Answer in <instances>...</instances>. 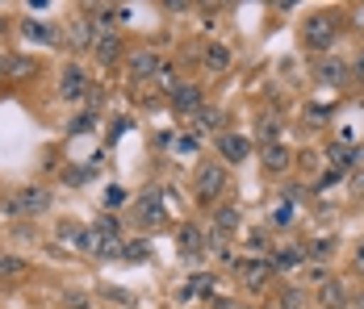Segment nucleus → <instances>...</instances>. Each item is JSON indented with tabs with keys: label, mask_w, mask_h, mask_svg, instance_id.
I'll return each mask as SVG.
<instances>
[{
	"label": "nucleus",
	"mask_w": 364,
	"mask_h": 309,
	"mask_svg": "<svg viewBox=\"0 0 364 309\" xmlns=\"http://www.w3.org/2000/svg\"><path fill=\"white\" fill-rule=\"evenodd\" d=\"M335 34H339L335 13H314V17H306V26H301V42H306L310 50H331V46H335Z\"/></svg>",
	"instance_id": "obj_1"
},
{
	"label": "nucleus",
	"mask_w": 364,
	"mask_h": 309,
	"mask_svg": "<svg viewBox=\"0 0 364 309\" xmlns=\"http://www.w3.org/2000/svg\"><path fill=\"white\" fill-rule=\"evenodd\" d=\"M46 209H50V193L38 188V184L17 188V193L4 201V213H9V217H34V213H46Z\"/></svg>",
	"instance_id": "obj_2"
},
{
	"label": "nucleus",
	"mask_w": 364,
	"mask_h": 309,
	"mask_svg": "<svg viewBox=\"0 0 364 309\" xmlns=\"http://www.w3.org/2000/svg\"><path fill=\"white\" fill-rule=\"evenodd\" d=\"M222 193H226V168L222 163H201L197 168V201H218Z\"/></svg>",
	"instance_id": "obj_3"
},
{
	"label": "nucleus",
	"mask_w": 364,
	"mask_h": 309,
	"mask_svg": "<svg viewBox=\"0 0 364 309\" xmlns=\"http://www.w3.org/2000/svg\"><path fill=\"white\" fill-rule=\"evenodd\" d=\"M134 222H139V226H146V230L164 226V222H168V205H164V193H143V197L134 201Z\"/></svg>",
	"instance_id": "obj_4"
},
{
	"label": "nucleus",
	"mask_w": 364,
	"mask_h": 309,
	"mask_svg": "<svg viewBox=\"0 0 364 309\" xmlns=\"http://www.w3.org/2000/svg\"><path fill=\"white\" fill-rule=\"evenodd\" d=\"M235 276H239L247 288L259 293V288H268V280L277 276V268H272V259H239V264H235Z\"/></svg>",
	"instance_id": "obj_5"
},
{
	"label": "nucleus",
	"mask_w": 364,
	"mask_h": 309,
	"mask_svg": "<svg viewBox=\"0 0 364 309\" xmlns=\"http://www.w3.org/2000/svg\"><path fill=\"white\" fill-rule=\"evenodd\" d=\"M159 71H164V63H159L155 50H134L130 55V84H143V80L159 75Z\"/></svg>",
	"instance_id": "obj_6"
},
{
	"label": "nucleus",
	"mask_w": 364,
	"mask_h": 309,
	"mask_svg": "<svg viewBox=\"0 0 364 309\" xmlns=\"http://www.w3.org/2000/svg\"><path fill=\"white\" fill-rule=\"evenodd\" d=\"M218 155L226 163H243V159L252 155V142L243 134H218Z\"/></svg>",
	"instance_id": "obj_7"
},
{
	"label": "nucleus",
	"mask_w": 364,
	"mask_h": 309,
	"mask_svg": "<svg viewBox=\"0 0 364 309\" xmlns=\"http://www.w3.org/2000/svg\"><path fill=\"white\" fill-rule=\"evenodd\" d=\"M172 109L176 113H197L201 109V84H172Z\"/></svg>",
	"instance_id": "obj_8"
},
{
	"label": "nucleus",
	"mask_w": 364,
	"mask_h": 309,
	"mask_svg": "<svg viewBox=\"0 0 364 309\" xmlns=\"http://www.w3.org/2000/svg\"><path fill=\"white\" fill-rule=\"evenodd\" d=\"M314 75H318V84H327V88H343V84H348V67H343L335 55L318 59V71H314Z\"/></svg>",
	"instance_id": "obj_9"
},
{
	"label": "nucleus",
	"mask_w": 364,
	"mask_h": 309,
	"mask_svg": "<svg viewBox=\"0 0 364 309\" xmlns=\"http://www.w3.org/2000/svg\"><path fill=\"white\" fill-rule=\"evenodd\" d=\"M92 55H97L105 67H109V63H117V55H122V38L109 34V30H105V34H97V38H92Z\"/></svg>",
	"instance_id": "obj_10"
},
{
	"label": "nucleus",
	"mask_w": 364,
	"mask_h": 309,
	"mask_svg": "<svg viewBox=\"0 0 364 309\" xmlns=\"http://www.w3.org/2000/svg\"><path fill=\"white\" fill-rule=\"evenodd\" d=\"M59 92H63L68 101H80V97L88 92V75H84L80 67H68L63 71V80H59Z\"/></svg>",
	"instance_id": "obj_11"
},
{
	"label": "nucleus",
	"mask_w": 364,
	"mask_h": 309,
	"mask_svg": "<svg viewBox=\"0 0 364 309\" xmlns=\"http://www.w3.org/2000/svg\"><path fill=\"white\" fill-rule=\"evenodd\" d=\"M176 239H181V255H188V259L205 251V234H201V226H193V222L181 226V234H176Z\"/></svg>",
	"instance_id": "obj_12"
},
{
	"label": "nucleus",
	"mask_w": 364,
	"mask_h": 309,
	"mask_svg": "<svg viewBox=\"0 0 364 309\" xmlns=\"http://www.w3.org/2000/svg\"><path fill=\"white\" fill-rule=\"evenodd\" d=\"M289 163H293V155L289 151H285V146H281V142H272V146H264V168H268V172H289Z\"/></svg>",
	"instance_id": "obj_13"
},
{
	"label": "nucleus",
	"mask_w": 364,
	"mask_h": 309,
	"mask_svg": "<svg viewBox=\"0 0 364 309\" xmlns=\"http://www.w3.org/2000/svg\"><path fill=\"white\" fill-rule=\"evenodd\" d=\"M318 297H323V309H339L348 301V288L339 284V280H323V288H318Z\"/></svg>",
	"instance_id": "obj_14"
},
{
	"label": "nucleus",
	"mask_w": 364,
	"mask_h": 309,
	"mask_svg": "<svg viewBox=\"0 0 364 309\" xmlns=\"http://www.w3.org/2000/svg\"><path fill=\"white\" fill-rule=\"evenodd\" d=\"M301 264H306V251H301V246H281V255L272 259L277 272H293V268H301Z\"/></svg>",
	"instance_id": "obj_15"
},
{
	"label": "nucleus",
	"mask_w": 364,
	"mask_h": 309,
	"mask_svg": "<svg viewBox=\"0 0 364 309\" xmlns=\"http://www.w3.org/2000/svg\"><path fill=\"white\" fill-rule=\"evenodd\" d=\"M122 246H126V242L117 239V234H92V255H101V259L122 255Z\"/></svg>",
	"instance_id": "obj_16"
},
{
	"label": "nucleus",
	"mask_w": 364,
	"mask_h": 309,
	"mask_svg": "<svg viewBox=\"0 0 364 309\" xmlns=\"http://www.w3.org/2000/svg\"><path fill=\"white\" fill-rule=\"evenodd\" d=\"M214 230H218V234H235V230H239V209L222 205L218 213H214Z\"/></svg>",
	"instance_id": "obj_17"
},
{
	"label": "nucleus",
	"mask_w": 364,
	"mask_h": 309,
	"mask_svg": "<svg viewBox=\"0 0 364 309\" xmlns=\"http://www.w3.org/2000/svg\"><path fill=\"white\" fill-rule=\"evenodd\" d=\"M210 293H214V276H193V280L181 288L184 301H188V297H210Z\"/></svg>",
	"instance_id": "obj_18"
},
{
	"label": "nucleus",
	"mask_w": 364,
	"mask_h": 309,
	"mask_svg": "<svg viewBox=\"0 0 364 309\" xmlns=\"http://www.w3.org/2000/svg\"><path fill=\"white\" fill-rule=\"evenodd\" d=\"M4 75H13V80H30V75H38V63L34 59H4Z\"/></svg>",
	"instance_id": "obj_19"
},
{
	"label": "nucleus",
	"mask_w": 364,
	"mask_h": 309,
	"mask_svg": "<svg viewBox=\"0 0 364 309\" xmlns=\"http://www.w3.org/2000/svg\"><path fill=\"white\" fill-rule=\"evenodd\" d=\"M59 239L75 242L80 251H92V234H88V230H80V226H72V222H68V226H59Z\"/></svg>",
	"instance_id": "obj_20"
},
{
	"label": "nucleus",
	"mask_w": 364,
	"mask_h": 309,
	"mask_svg": "<svg viewBox=\"0 0 364 309\" xmlns=\"http://www.w3.org/2000/svg\"><path fill=\"white\" fill-rule=\"evenodd\" d=\"M205 63H210V67H214V71L230 67V50H226L222 42H210V46H205Z\"/></svg>",
	"instance_id": "obj_21"
},
{
	"label": "nucleus",
	"mask_w": 364,
	"mask_h": 309,
	"mask_svg": "<svg viewBox=\"0 0 364 309\" xmlns=\"http://www.w3.org/2000/svg\"><path fill=\"white\" fill-rule=\"evenodd\" d=\"M17 276H26V259H17V255H0V280H17Z\"/></svg>",
	"instance_id": "obj_22"
},
{
	"label": "nucleus",
	"mask_w": 364,
	"mask_h": 309,
	"mask_svg": "<svg viewBox=\"0 0 364 309\" xmlns=\"http://www.w3.org/2000/svg\"><path fill=\"white\" fill-rule=\"evenodd\" d=\"M21 34L34 38V42H55V30H46V26H42V21H34V17H30V21L21 26Z\"/></svg>",
	"instance_id": "obj_23"
},
{
	"label": "nucleus",
	"mask_w": 364,
	"mask_h": 309,
	"mask_svg": "<svg viewBox=\"0 0 364 309\" xmlns=\"http://www.w3.org/2000/svg\"><path fill=\"white\" fill-rule=\"evenodd\" d=\"M218 126H222L218 109H197V130H218Z\"/></svg>",
	"instance_id": "obj_24"
},
{
	"label": "nucleus",
	"mask_w": 364,
	"mask_h": 309,
	"mask_svg": "<svg viewBox=\"0 0 364 309\" xmlns=\"http://www.w3.org/2000/svg\"><path fill=\"white\" fill-rule=\"evenodd\" d=\"M122 255H126L130 264H143L146 255H151V246H146V242H126V246H122Z\"/></svg>",
	"instance_id": "obj_25"
},
{
	"label": "nucleus",
	"mask_w": 364,
	"mask_h": 309,
	"mask_svg": "<svg viewBox=\"0 0 364 309\" xmlns=\"http://www.w3.org/2000/svg\"><path fill=\"white\" fill-rule=\"evenodd\" d=\"M277 134H281V126H277L272 117H264V121H259V138H264V146H272V142H277Z\"/></svg>",
	"instance_id": "obj_26"
},
{
	"label": "nucleus",
	"mask_w": 364,
	"mask_h": 309,
	"mask_svg": "<svg viewBox=\"0 0 364 309\" xmlns=\"http://www.w3.org/2000/svg\"><path fill=\"white\" fill-rule=\"evenodd\" d=\"M176 151H181V155H193V151H197V134H184V138H176Z\"/></svg>",
	"instance_id": "obj_27"
},
{
	"label": "nucleus",
	"mask_w": 364,
	"mask_h": 309,
	"mask_svg": "<svg viewBox=\"0 0 364 309\" xmlns=\"http://www.w3.org/2000/svg\"><path fill=\"white\" fill-rule=\"evenodd\" d=\"M281 305H285V309H301V293H297V288H285Z\"/></svg>",
	"instance_id": "obj_28"
},
{
	"label": "nucleus",
	"mask_w": 364,
	"mask_h": 309,
	"mask_svg": "<svg viewBox=\"0 0 364 309\" xmlns=\"http://www.w3.org/2000/svg\"><path fill=\"white\" fill-rule=\"evenodd\" d=\"M92 234H117V222H113V217H101V222H97V230H92Z\"/></svg>",
	"instance_id": "obj_29"
},
{
	"label": "nucleus",
	"mask_w": 364,
	"mask_h": 309,
	"mask_svg": "<svg viewBox=\"0 0 364 309\" xmlns=\"http://www.w3.org/2000/svg\"><path fill=\"white\" fill-rule=\"evenodd\" d=\"M289 222H293V209L281 205V209H277V217H272V226H289Z\"/></svg>",
	"instance_id": "obj_30"
},
{
	"label": "nucleus",
	"mask_w": 364,
	"mask_h": 309,
	"mask_svg": "<svg viewBox=\"0 0 364 309\" xmlns=\"http://www.w3.org/2000/svg\"><path fill=\"white\" fill-rule=\"evenodd\" d=\"M314 255H331V239H318V242H314Z\"/></svg>",
	"instance_id": "obj_31"
},
{
	"label": "nucleus",
	"mask_w": 364,
	"mask_h": 309,
	"mask_svg": "<svg viewBox=\"0 0 364 309\" xmlns=\"http://www.w3.org/2000/svg\"><path fill=\"white\" fill-rule=\"evenodd\" d=\"M356 264H360V268H364V242H360V246H356Z\"/></svg>",
	"instance_id": "obj_32"
},
{
	"label": "nucleus",
	"mask_w": 364,
	"mask_h": 309,
	"mask_svg": "<svg viewBox=\"0 0 364 309\" xmlns=\"http://www.w3.org/2000/svg\"><path fill=\"white\" fill-rule=\"evenodd\" d=\"M356 75H360V80H364V55H360V59H356Z\"/></svg>",
	"instance_id": "obj_33"
},
{
	"label": "nucleus",
	"mask_w": 364,
	"mask_h": 309,
	"mask_svg": "<svg viewBox=\"0 0 364 309\" xmlns=\"http://www.w3.org/2000/svg\"><path fill=\"white\" fill-rule=\"evenodd\" d=\"M0 34H4V17H0Z\"/></svg>",
	"instance_id": "obj_34"
},
{
	"label": "nucleus",
	"mask_w": 364,
	"mask_h": 309,
	"mask_svg": "<svg viewBox=\"0 0 364 309\" xmlns=\"http://www.w3.org/2000/svg\"><path fill=\"white\" fill-rule=\"evenodd\" d=\"M0 75H4V59H0Z\"/></svg>",
	"instance_id": "obj_35"
},
{
	"label": "nucleus",
	"mask_w": 364,
	"mask_h": 309,
	"mask_svg": "<svg viewBox=\"0 0 364 309\" xmlns=\"http://www.w3.org/2000/svg\"><path fill=\"white\" fill-rule=\"evenodd\" d=\"M360 309H364V301H360Z\"/></svg>",
	"instance_id": "obj_36"
}]
</instances>
